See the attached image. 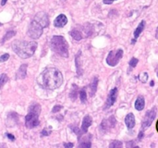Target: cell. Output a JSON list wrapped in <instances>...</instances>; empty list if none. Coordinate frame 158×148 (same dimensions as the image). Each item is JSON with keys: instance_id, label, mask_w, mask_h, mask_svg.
I'll list each match as a JSON object with an SVG mask.
<instances>
[{"instance_id": "obj_1", "label": "cell", "mask_w": 158, "mask_h": 148, "mask_svg": "<svg viewBox=\"0 0 158 148\" xmlns=\"http://www.w3.org/2000/svg\"><path fill=\"white\" fill-rule=\"evenodd\" d=\"M37 81L44 89L56 90L62 84L63 77L62 73L58 69L50 67L45 69L40 74Z\"/></svg>"}, {"instance_id": "obj_2", "label": "cell", "mask_w": 158, "mask_h": 148, "mask_svg": "<svg viewBox=\"0 0 158 148\" xmlns=\"http://www.w3.org/2000/svg\"><path fill=\"white\" fill-rule=\"evenodd\" d=\"M37 46V43L34 41L15 40L12 43V49L19 57L27 59L34 54Z\"/></svg>"}, {"instance_id": "obj_3", "label": "cell", "mask_w": 158, "mask_h": 148, "mask_svg": "<svg viewBox=\"0 0 158 148\" xmlns=\"http://www.w3.org/2000/svg\"><path fill=\"white\" fill-rule=\"evenodd\" d=\"M50 47L53 52L62 57H68L69 56V46L68 42L63 36L54 35L50 42Z\"/></svg>"}, {"instance_id": "obj_4", "label": "cell", "mask_w": 158, "mask_h": 148, "mask_svg": "<svg viewBox=\"0 0 158 148\" xmlns=\"http://www.w3.org/2000/svg\"><path fill=\"white\" fill-rule=\"evenodd\" d=\"M43 29L44 27L40 23H39L36 20L33 19L31 22V23L29 24V27H28L27 35L30 38L33 39V40L39 39L43 34Z\"/></svg>"}, {"instance_id": "obj_5", "label": "cell", "mask_w": 158, "mask_h": 148, "mask_svg": "<svg viewBox=\"0 0 158 148\" xmlns=\"http://www.w3.org/2000/svg\"><path fill=\"white\" fill-rule=\"evenodd\" d=\"M123 51L121 49L117 50H112L109 52L108 56L106 59V63L110 67H115L118 64L119 61L123 57Z\"/></svg>"}, {"instance_id": "obj_6", "label": "cell", "mask_w": 158, "mask_h": 148, "mask_svg": "<svg viewBox=\"0 0 158 148\" xmlns=\"http://www.w3.org/2000/svg\"><path fill=\"white\" fill-rule=\"evenodd\" d=\"M39 116H40V114L35 113V112L29 111V113L26 116V127L29 129H32V128L37 127L40 124Z\"/></svg>"}, {"instance_id": "obj_7", "label": "cell", "mask_w": 158, "mask_h": 148, "mask_svg": "<svg viewBox=\"0 0 158 148\" xmlns=\"http://www.w3.org/2000/svg\"><path fill=\"white\" fill-rule=\"evenodd\" d=\"M157 114V109L156 107H153L151 110H149L147 111L144 118L142 122V130H145L151 125L154 120L155 119Z\"/></svg>"}, {"instance_id": "obj_8", "label": "cell", "mask_w": 158, "mask_h": 148, "mask_svg": "<svg viewBox=\"0 0 158 148\" xmlns=\"http://www.w3.org/2000/svg\"><path fill=\"white\" fill-rule=\"evenodd\" d=\"M117 123V120L114 118L113 116H111L108 119H105L102 121L100 124V130L103 132H106L109 130H110L113 127H114Z\"/></svg>"}, {"instance_id": "obj_9", "label": "cell", "mask_w": 158, "mask_h": 148, "mask_svg": "<svg viewBox=\"0 0 158 148\" xmlns=\"http://www.w3.org/2000/svg\"><path fill=\"white\" fill-rule=\"evenodd\" d=\"M117 88H114L110 91L109 93V95L107 96V99H106V102L105 106H104V109H108L110 108V106H112L114 104L115 101L117 100Z\"/></svg>"}, {"instance_id": "obj_10", "label": "cell", "mask_w": 158, "mask_h": 148, "mask_svg": "<svg viewBox=\"0 0 158 148\" xmlns=\"http://www.w3.org/2000/svg\"><path fill=\"white\" fill-rule=\"evenodd\" d=\"M34 19L36 20L39 23H40L44 28L47 27L49 24H50L48 15L45 13H43V12H40V13L35 15V16L34 17Z\"/></svg>"}, {"instance_id": "obj_11", "label": "cell", "mask_w": 158, "mask_h": 148, "mask_svg": "<svg viewBox=\"0 0 158 148\" xmlns=\"http://www.w3.org/2000/svg\"><path fill=\"white\" fill-rule=\"evenodd\" d=\"M92 118L89 115H86L85 117H83V123H82V127L81 129H80V131H81V134H86L88 130V128H89L90 126L92 125Z\"/></svg>"}, {"instance_id": "obj_12", "label": "cell", "mask_w": 158, "mask_h": 148, "mask_svg": "<svg viewBox=\"0 0 158 148\" xmlns=\"http://www.w3.org/2000/svg\"><path fill=\"white\" fill-rule=\"evenodd\" d=\"M67 18L64 14L59 15L58 16L56 17L54 21V25L56 27L61 28L63 27L67 23Z\"/></svg>"}, {"instance_id": "obj_13", "label": "cell", "mask_w": 158, "mask_h": 148, "mask_svg": "<svg viewBox=\"0 0 158 148\" xmlns=\"http://www.w3.org/2000/svg\"><path fill=\"white\" fill-rule=\"evenodd\" d=\"M26 71H27V64L21 65L16 75V79H23L26 77Z\"/></svg>"}, {"instance_id": "obj_14", "label": "cell", "mask_w": 158, "mask_h": 148, "mask_svg": "<svg viewBox=\"0 0 158 148\" xmlns=\"http://www.w3.org/2000/svg\"><path fill=\"white\" fill-rule=\"evenodd\" d=\"M125 123L129 130H131L135 126V117L133 113H129L125 117Z\"/></svg>"}, {"instance_id": "obj_15", "label": "cell", "mask_w": 158, "mask_h": 148, "mask_svg": "<svg viewBox=\"0 0 158 148\" xmlns=\"http://www.w3.org/2000/svg\"><path fill=\"white\" fill-rule=\"evenodd\" d=\"M80 54H81V51H79L78 53L76 55L75 58V63L76 67H77V73L78 76H81L83 74V69L81 67V63H80Z\"/></svg>"}, {"instance_id": "obj_16", "label": "cell", "mask_w": 158, "mask_h": 148, "mask_svg": "<svg viewBox=\"0 0 158 148\" xmlns=\"http://www.w3.org/2000/svg\"><path fill=\"white\" fill-rule=\"evenodd\" d=\"M144 106H145V101H144V96H139L135 102V109L138 111H141L142 110H144Z\"/></svg>"}, {"instance_id": "obj_17", "label": "cell", "mask_w": 158, "mask_h": 148, "mask_svg": "<svg viewBox=\"0 0 158 148\" xmlns=\"http://www.w3.org/2000/svg\"><path fill=\"white\" fill-rule=\"evenodd\" d=\"M97 86H98V78L94 77V79L92 80V83L89 86V95L90 96H94L97 90Z\"/></svg>"}, {"instance_id": "obj_18", "label": "cell", "mask_w": 158, "mask_h": 148, "mask_svg": "<svg viewBox=\"0 0 158 148\" xmlns=\"http://www.w3.org/2000/svg\"><path fill=\"white\" fill-rule=\"evenodd\" d=\"M145 21H141L140 23H139V25H138V26L137 27V29L134 30V33H133V35H134V39H137L138 37H139L140 34L142 32H143V30H144V27H145Z\"/></svg>"}, {"instance_id": "obj_19", "label": "cell", "mask_w": 158, "mask_h": 148, "mask_svg": "<svg viewBox=\"0 0 158 148\" xmlns=\"http://www.w3.org/2000/svg\"><path fill=\"white\" fill-rule=\"evenodd\" d=\"M16 32L14 31V30H9V31L7 32L4 35V36L2 37V40H1V44H4L5 42L10 40L11 38L16 35Z\"/></svg>"}, {"instance_id": "obj_20", "label": "cell", "mask_w": 158, "mask_h": 148, "mask_svg": "<svg viewBox=\"0 0 158 148\" xmlns=\"http://www.w3.org/2000/svg\"><path fill=\"white\" fill-rule=\"evenodd\" d=\"M78 90H79L78 86L76 84H73L72 89L70 90V93H69V97L73 101H74L77 99V95H78Z\"/></svg>"}, {"instance_id": "obj_21", "label": "cell", "mask_w": 158, "mask_h": 148, "mask_svg": "<svg viewBox=\"0 0 158 148\" xmlns=\"http://www.w3.org/2000/svg\"><path fill=\"white\" fill-rule=\"evenodd\" d=\"M70 35L74 39L77 41H79V40H81L83 39V35L79 30H77V29H73L72 31L70 32Z\"/></svg>"}, {"instance_id": "obj_22", "label": "cell", "mask_w": 158, "mask_h": 148, "mask_svg": "<svg viewBox=\"0 0 158 148\" xmlns=\"http://www.w3.org/2000/svg\"><path fill=\"white\" fill-rule=\"evenodd\" d=\"M9 81V77L8 76L6 73H2L1 76H0V89H2L4 85L6 84L7 82Z\"/></svg>"}, {"instance_id": "obj_23", "label": "cell", "mask_w": 158, "mask_h": 148, "mask_svg": "<svg viewBox=\"0 0 158 148\" xmlns=\"http://www.w3.org/2000/svg\"><path fill=\"white\" fill-rule=\"evenodd\" d=\"M79 97H80V100H81L82 103H85L86 102V93L84 89H82L79 91Z\"/></svg>"}, {"instance_id": "obj_24", "label": "cell", "mask_w": 158, "mask_h": 148, "mask_svg": "<svg viewBox=\"0 0 158 148\" xmlns=\"http://www.w3.org/2000/svg\"><path fill=\"white\" fill-rule=\"evenodd\" d=\"M122 147H123V144H122L120 141H119V140H115V141L112 142V143L110 144V147L111 148H118Z\"/></svg>"}, {"instance_id": "obj_25", "label": "cell", "mask_w": 158, "mask_h": 148, "mask_svg": "<svg viewBox=\"0 0 158 148\" xmlns=\"http://www.w3.org/2000/svg\"><path fill=\"white\" fill-rule=\"evenodd\" d=\"M139 79L142 83H147L148 79V73H140L139 76Z\"/></svg>"}, {"instance_id": "obj_26", "label": "cell", "mask_w": 158, "mask_h": 148, "mask_svg": "<svg viewBox=\"0 0 158 148\" xmlns=\"http://www.w3.org/2000/svg\"><path fill=\"white\" fill-rule=\"evenodd\" d=\"M137 63H138V59L137 58H134V57L131 59L129 62V65L131 67H135L137 65Z\"/></svg>"}, {"instance_id": "obj_27", "label": "cell", "mask_w": 158, "mask_h": 148, "mask_svg": "<svg viewBox=\"0 0 158 148\" xmlns=\"http://www.w3.org/2000/svg\"><path fill=\"white\" fill-rule=\"evenodd\" d=\"M9 58V53H5V54L0 56V63H3L7 61Z\"/></svg>"}, {"instance_id": "obj_28", "label": "cell", "mask_w": 158, "mask_h": 148, "mask_svg": "<svg viewBox=\"0 0 158 148\" xmlns=\"http://www.w3.org/2000/svg\"><path fill=\"white\" fill-rule=\"evenodd\" d=\"M79 147H86V148H89L91 147V143L90 142H83L82 144H79Z\"/></svg>"}, {"instance_id": "obj_29", "label": "cell", "mask_w": 158, "mask_h": 148, "mask_svg": "<svg viewBox=\"0 0 158 148\" xmlns=\"http://www.w3.org/2000/svg\"><path fill=\"white\" fill-rule=\"evenodd\" d=\"M62 108V106H60V105H56V106L52 108V113H56V112H59L60 110Z\"/></svg>"}, {"instance_id": "obj_30", "label": "cell", "mask_w": 158, "mask_h": 148, "mask_svg": "<svg viewBox=\"0 0 158 148\" xmlns=\"http://www.w3.org/2000/svg\"><path fill=\"white\" fill-rule=\"evenodd\" d=\"M126 146H127V147H138V146H137V145L135 144V143H134L133 141L127 142V144H126Z\"/></svg>"}, {"instance_id": "obj_31", "label": "cell", "mask_w": 158, "mask_h": 148, "mask_svg": "<svg viewBox=\"0 0 158 148\" xmlns=\"http://www.w3.org/2000/svg\"><path fill=\"white\" fill-rule=\"evenodd\" d=\"M50 134H51V131L48 130L47 129H43V131L41 132L42 136H49Z\"/></svg>"}, {"instance_id": "obj_32", "label": "cell", "mask_w": 158, "mask_h": 148, "mask_svg": "<svg viewBox=\"0 0 158 148\" xmlns=\"http://www.w3.org/2000/svg\"><path fill=\"white\" fill-rule=\"evenodd\" d=\"M6 137L8 138L9 140H10L11 141H14V140H16V138H15V137L13 135V134H6Z\"/></svg>"}, {"instance_id": "obj_33", "label": "cell", "mask_w": 158, "mask_h": 148, "mask_svg": "<svg viewBox=\"0 0 158 148\" xmlns=\"http://www.w3.org/2000/svg\"><path fill=\"white\" fill-rule=\"evenodd\" d=\"M63 146H64V147L66 148H71L74 146V144H73V143H67V144H63Z\"/></svg>"}, {"instance_id": "obj_34", "label": "cell", "mask_w": 158, "mask_h": 148, "mask_svg": "<svg viewBox=\"0 0 158 148\" xmlns=\"http://www.w3.org/2000/svg\"><path fill=\"white\" fill-rule=\"evenodd\" d=\"M114 1H116V0H103V3L106 5H110L112 4Z\"/></svg>"}, {"instance_id": "obj_35", "label": "cell", "mask_w": 158, "mask_h": 148, "mask_svg": "<svg viewBox=\"0 0 158 148\" xmlns=\"http://www.w3.org/2000/svg\"><path fill=\"white\" fill-rule=\"evenodd\" d=\"M143 137H144V132L140 131L139 133V135H138V140H140L141 139H143Z\"/></svg>"}, {"instance_id": "obj_36", "label": "cell", "mask_w": 158, "mask_h": 148, "mask_svg": "<svg viewBox=\"0 0 158 148\" xmlns=\"http://www.w3.org/2000/svg\"><path fill=\"white\" fill-rule=\"evenodd\" d=\"M6 2L7 0H2V1H1V5H2V6H5Z\"/></svg>"}, {"instance_id": "obj_37", "label": "cell", "mask_w": 158, "mask_h": 148, "mask_svg": "<svg viewBox=\"0 0 158 148\" xmlns=\"http://www.w3.org/2000/svg\"><path fill=\"white\" fill-rule=\"evenodd\" d=\"M150 86H154V80H151V81H150Z\"/></svg>"}, {"instance_id": "obj_38", "label": "cell", "mask_w": 158, "mask_h": 148, "mask_svg": "<svg viewBox=\"0 0 158 148\" xmlns=\"http://www.w3.org/2000/svg\"><path fill=\"white\" fill-rule=\"evenodd\" d=\"M156 38L158 40V26H157V30H156Z\"/></svg>"}, {"instance_id": "obj_39", "label": "cell", "mask_w": 158, "mask_h": 148, "mask_svg": "<svg viewBox=\"0 0 158 148\" xmlns=\"http://www.w3.org/2000/svg\"><path fill=\"white\" fill-rule=\"evenodd\" d=\"M157 77H158V70H157Z\"/></svg>"}, {"instance_id": "obj_40", "label": "cell", "mask_w": 158, "mask_h": 148, "mask_svg": "<svg viewBox=\"0 0 158 148\" xmlns=\"http://www.w3.org/2000/svg\"><path fill=\"white\" fill-rule=\"evenodd\" d=\"M157 128H158V124H157Z\"/></svg>"}]
</instances>
